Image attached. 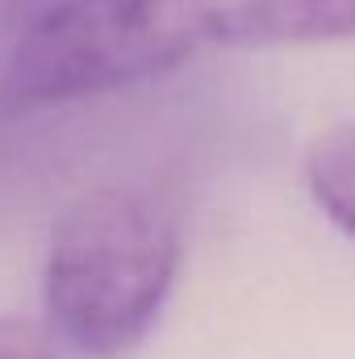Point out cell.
<instances>
[{
  "mask_svg": "<svg viewBox=\"0 0 355 359\" xmlns=\"http://www.w3.org/2000/svg\"><path fill=\"white\" fill-rule=\"evenodd\" d=\"M347 38H355V0H55L21 29L0 76V104L34 113L222 50Z\"/></svg>",
  "mask_w": 355,
  "mask_h": 359,
  "instance_id": "6da1fadb",
  "label": "cell"
},
{
  "mask_svg": "<svg viewBox=\"0 0 355 359\" xmlns=\"http://www.w3.org/2000/svg\"><path fill=\"white\" fill-rule=\"evenodd\" d=\"M305 188L326 222L355 243V121H335L309 142Z\"/></svg>",
  "mask_w": 355,
  "mask_h": 359,
  "instance_id": "3957f363",
  "label": "cell"
},
{
  "mask_svg": "<svg viewBox=\"0 0 355 359\" xmlns=\"http://www.w3.org/2000/svg\"><path fill=\"white\" fill-rule=\"evenodd\" d=\"M180 259L184 234L172 205L130 184L80 192L46 247V330L80 359L130 355L155 330Z\"/></svg>",
  "mask_w": 355,
  "mask_h": 359,
  "instance_id": "7a4b0ae2",
  "label": "cell"
},
{
  "mask_svg": "<svg viewBox=\"0 0 355 359\" xmlns=\"http://www.w3.org/2000/svg\"><path fill=\"white\" fill-rule=\"evenodd\" d=\"M0 359H59L55 334L29 318H0Z\"/></svg>",
  "mask_w": 355,
  "mask_h": 359,
  "instance_id": "277c9868",
  "label": "cell"
}]
</instances>
